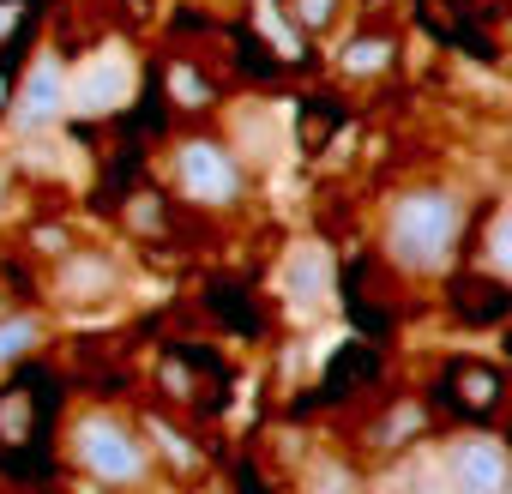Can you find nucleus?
<instances>
[{"label": "nucleus", "instance_id": "nucleus-20", "mask_svg": "<svg viewBox=\"0 0 512 494\" xmlns=\"http://www.w3.org/2000/svg\"><path fill=\"white\" fill-rule=\"evenodd\" d=\"M133 223H139V229H157V223H163L157 199H133Z\"/></svg>", "mask_w": 512, "mask_h": 494}, {"label": "nucleus", "instance_id": "nucleus-18", "mask_svg": "<svg viewBox=\"0 0 512 494\" xmlns=\"http://www.w3.org/2000/svg\"><path fill=\"white\" fill-rule=\"evenodd\" d=\"M290 13H296L302 31H326V25L344 13V0H290Z\"/></svg>", "mask_w": 512, "mask_h": 494}, {"label": "nucleus", "instance_id": "nucleus-10", "mask_svg": "<svg viewBox=\"0 0 512 494\" xmlns=\"http://www.w3.org/2000/svg\"><path fill=\"white\" fill-rule=\"evenodd\" d=\"M43 338H49L43 314H7V308H0V368H13L31 350H43Z\"/></svg>", "mask_w": 512, "mask_h": 494}, {"label": "nucleus", "instance_id": "nucleus-15", "mask_svg": "<svg viewBox=\"0 0 512 494\" xmlns=\"http://www.w3.org/2000/svg\"><path fill=\"white\" fill-rule=\"evenodd\" d=\"M482 266H488L494 278H506V272H512V254H506V205H494V211H488V241H482Z\"/></svg>", "mask_w": 512, "mask_h": 494}, {"label": "nucleus", "instance_id": "nucleus-4", "mask_svg": "<svg viewBox=\"0 0 512 494\" xmlns=\"http://www.w3.org/2000/svg\"><path fill=\"white\" fill-rule=\"evenodd\" d=\"M139 91V55L127 43H103L97 55H85L79 67H67V115L73 121H97L127 109Z\"/></svg>", "mask_w": 512, "mask_h": 494}, {"label": "nucleus", "instance_id": "nucleus-2", "mask_svg": "<svg viewBox=\"0 0 512 494\" xmlns=\"http://www.w3.org/2000/svg\"><path fill=\"white\" fill-rule=\"evenodd\" d=\"M67 464L97 488H145L157 476L145 428L115 410H79L67 422Z\"/></svg>", "mask_w": 512, "mask_h": 494}, {"label": "nucleus", "instance_id": "nucleus-1", "mask_svg": "<svg viewBox=\"0 0 512 494\" xmlns=\"http://www.w3.org/2000/svg\"><path fill=\"white\" fill-rule=\"evenodd\" d=\"M458 235H464V199L452 187H440V181L404 187L386 205V217H380V247H386V260L404 278H440V272H452Z\"/></svg>", "mask_w": 512, "mask_h": 494}, {"label": "nucleus", "instance_id": "nucleus-8", "mask_svg": "<svg viewBox=\"0 0 512 494\" xmlns=\"http://www.w3.org/2000/svg\"><path fill=\"white\" fill-rule=\"evenodd\" d=\"M121 290V266L103 247H61L55 254V296L61 302H109Z\"/></svg>", "mask_w": 512, "mask_h": 494}, {"label": "nucleus", "instance_id": "nucleus-12", "mask_svg": "<svg viewBox=\"0 0 512 494\" xmlns=\"http://www.w3.org/2000/svg\"><path fill=\"white\" fill-rule=\"evenodd\" d=\"M145 440H151V458H163L169 470H199V446H193V434H181V428H169V422H145Z\"/></svg>", "mask_w": 512, "mask_h": 494}, {"label": "nucleus", "instance_id": "nucleus-17", "mask_svg": "<svg viewBox=\"0 0 512 494\" xmlns=\"http://www.w3.org/2000/svg\"><path fill=\"white\" fill-rule=\"evenodd\" d=\"M25 428H31V398H25V392H7V398H0V440L19 446Z\"/></svg>", "mask_w": 512, "mask_h": 494}, {"label": "nucleus", "instance_id": "nucleus-13", "mask_svg": "<svg viewBox=\"0 0 512 494\" xmlns=\"http://www.w3.org/2000/svg\"><path fill=\"white\" fill-rule=\"evenodd\" d=\"M458 392H470V398H458V404H470V410H494V398H500V374L464 362V368H458Z\"/></svg>", "mask_w": 512, "mask_h": 494}, {"label": "nucleus", "instance_id": "nucleus-16", "mask_svg": "<svg viewBox=\"0 0 512 494\" xmlns=\"http://www.w3.org/2000/svg\"><path fill=\"white\" fill-rule=\"evenodd\" d=\"M253 13H260V31H266V37L278 43V55H284V61H302V37H296V31L284 25V7H272V0H260V7H253Z\"/></svg>", "mask_w": 512, "mask_h": 494}, {"label": "nucleus", "instance_id": "nucleus-14", "mask_svg": "<svg viewBox=\"0 0 512 494\" xmlns=\"http://www.w3.org/2000/svg\"><path fill=\"white\" fill-rule=\"evenodd\" d=\"M169 97H175V109H205L211 103V85L187 61H169Z\"/></svg>", "mask_w": 512, "mask_h": 494}, {"label": "nucleus", "instance_id": "nucleus-9", "mask_svg": "<svg viewBox=\"0 0 512 494\" xmlns=\"http://www.w3.org/2000/svg\"><path fill=\"white\" fill-rule=\"evenodd\" d=\"M428 428V410L416 404V398H404V404H392L380 422H374V434H368V446L374 452H404V446H416V434Z\"/></svg>", "mask_w": 512, "mask_h": 494}, {"label": "nucleus", "instance_id": "nucleus-6", "mask_svg": "<svg viewBox=\"0 0 512 494\" xmlns=\"http://www.w3.org/2000/svg\"><path fill=\"white\" fill-rule=\"evenodd\" d=\"M332 284H338V272H332V247L326 241H296L284 254V266H278V290H284L290 314H302V320H314L332 302Z\"/></svg>", "mask_w": 512, "mask_h": 494}, {"label": "nucleus", "instance_id": "nucleus-5", "mask_svg": "<svg viewBox=\"0 0 512 494\" xmlns=\"http://www.w3.org/2000/svg\"><path fill=\"white\" fill-rule=\"evenodd\" d=\"M13 115V133L19 139H43L61 115H67V61L55 55V49H43L37 61H31V73H25V85H19V97L7 103Z\"/></svg>", "mask_w": 512, "mask_h": 494}, {"label": "nucleus", "instance_id": "nucleus-3", "mask_svg": "<svg viewBox=\"0 0 512 494\" xmlns=\"http://www.w3.org/2000/svg\"><path fill=\"white\" fill-rule=\"evenodd\" d=\"M169 181L199 211H235L247 199V157L223 133H187L169 151Z\"/></svg>", "mask_w": 512, "mask_h": 494}, {"label": "nucleus", "instance_id": "nucleus-11", "mask_svg": "<svg viewBox=\"0 0 512 494\" xmlns=\"http://www.w3.org/2000/svg\"><path fill=\"white\" fill-rule=\"evenodd\" d=\"M392 55H398V49H392V37H380V31L368 37V31H362V37H350V43H344L338 73H344V79H380V73L392 67Z\"/></svg>", "mask_w": 512, "mask_h": 494}, {"label": "nucleus", "instance_id": "nucleus-23", "mask_svg": "<svg viewBox=\"0 0 512 494\" xmlns=\"http://www.w3.org/2000/svg\"><path fill=\"white\" fill-rule=\"evenodd\" d=\"M0 109H7V79H0Z\"/></svg>", "mask_w": 512, "mask_h": 494}, {"label": "nucleus", "instance_id": "nucleus-19", "mask_svg": "<svg viewBox=\"0 0 512 494\" xmlns=\"http://www.w3.org/2000/svg\"><path fill=\"white\" fill-rule=\"evenodd\" d=\"M31 241L43 247V254H49V260L61 254V247H73V241H67V229H55V223H49V229H31Z\"/></svg>", "mask_w": 512, "mask_h": 494}, {"label": "nucleus", "instance_id": "nucleus-21", "mask_svg": "<svg viewBox=\"0 0 512 494\" xmlns=\"http://www.w3.org/2000/svg\"><path fill=\"white\" fill-rule=\"evenodd\" d=\"M19 19H25L19 0H0V37H13V31H19Z\"/></svg>", "mask_w": 512, "mask_h": 494}, {"label": "nucleus", "instance_id": "nucleus-7", "mask_svg": "<svg viewBox=\"0 0 512 494\" xmlns=\"http://www.w3.org/2000/svg\"><path fill=\"white\" fill-rule=\"evenodd\" d=\"M446 482L464 494H500L512 482V458L494 434H458L446 446Z\"/></svg>", "mask_w": 512, "mask_h": 494}, {"label": "nucleus", "instance_id": "nucleus-22", "mask_svg": "<svg viewBox=\"0 0 512 494\" xmlns=\"http://www.w3.org/2000/svg\"><path fill=\"white\" fill-rule=\"evenodd\" d=\"M0 211H7V169H0Z\"/></svg>", "mask_w": 512, "mask_h": 494}]
</instances>
